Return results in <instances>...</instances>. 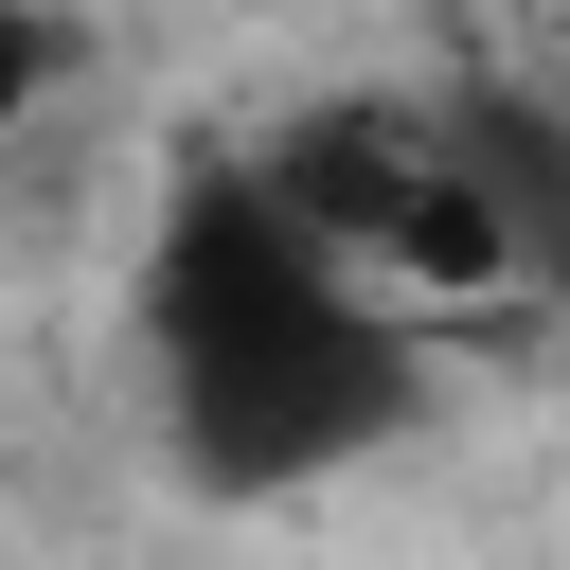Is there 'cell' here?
<instances>
[{"instance_id":"6da1fadb","label":"cell","mask_w":570,"mask_h":570,"mask_svg":"<svg viewBox=\"0 0 570 570\" xmlns=\"http://www.w3.org/2000/svg\"><path fill=\"white\" fill-rule=\"evenodd\" d=\"M125 321H142V428L196 499H303L428 410V321L374 303L249 142L178 160Z\"/></svg>"},{"instance_id":"3957f363","label":"cell","mask_w":570,"mask_h":570,"mask_svg":"<svg viewBox=\"0 0 570 570\" xmlns=\"http://www.w3.org/2000/svg\"><path fill=\"white\" fill-rule=\"evenodd\" d=\"M71 71H89V18L71 0H0V142H36Z\"/></svg>"},{"instance_id":"7a4b0ae2","label":"cell","mask_w":570,"mask_h":570,"mask_svg":"<svg viewBox=\"0 0 570 570\" xmlns=\"http://www.w3.org/2000/svg\"><path fill=\"white\" fill-rule=\"evenodd\" d=\"M303 232L410 303V321H463V303H534L570 285V125L552 107H499V89H338L303 107L285 142H249Z\"/></svg>"}]
</instances>
